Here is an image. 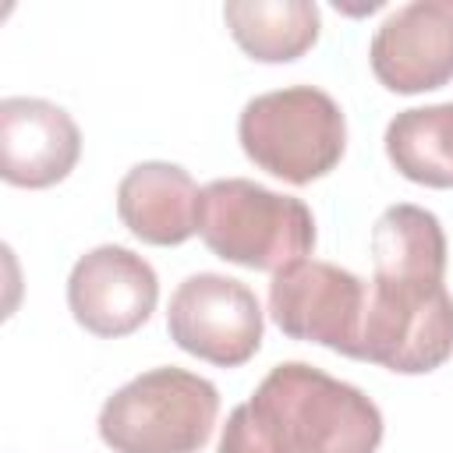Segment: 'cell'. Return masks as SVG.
<instances>
[{
  "label": "cell",
  "instance_id": "1",
  "mask_svg": "<svg viewBox=\"0 0 453 453\" xmlns=\"http://www.w3.org/2000/svg\"><path fill=\"white\" fill-rule=\"evenodd\" d=\"M382 411L368 393L304 361L269 368L223 425L219 453H375Z\"/></svg>",
  "mask_w": 453,
  "mask_h": 453
},
{
  "label": "cell",
  "instance_id": "2",
  "mask_svg": "<svg viewBox=\"0 0 453 453\" xmlns=\"http://www.w3.org/2000/svg\"><path fill=\"white\" fill-rule=\"evenodd\" d=\"M198 234L223 262L280 273L315 248V216L294 198L248 177H219L202 188Z\"/></svg>",
  "mask_w": 453,
  "mask_h": 453
},
{
  "label": "cell",
  "instance_id": "3",
  "mask_svg": "<svg viewBox=\"0 0 453 453\" xmlns=\"http://www.w3.org/2000/svg\"><path fill=\"white\" fill-rule=\"evenodd\" d=\"M219 414L209 379L184 368H149L106 396L99 439L113 453H198Z\"/></svg>",
  "mask_w": 453,
  "mask_h": 453
},
{
  "label": "cell",
  "instance_id": "4",
  "mask_svg": "<svg viewBox=\"0 0 453 453\" xmlns=\"http://www.w3.org/2000/svg\"><path fill=\"white\" fill-rule=\"evenodd\" d=\"M237 138L258 170L287 184H311L343 159L347 120L329 92L287 85L244 103Z\"/></svg>",
  "mask_w": 453,
  "mask_h": 453
},
{
  "label": "cell",
  "instance_id": "5",
  "mask_svg": "<svg viewBox=\"0 0 453 453\" xmlns=\"http://www.w3.org/2000/svg\"><path fill=\"white\" fill-rule=\"evenodd\" d=\"M453 354V297L446 280L372 276L357 361L400 375L435 372Z\"/></svg>",
  "mask_w": 453,
  "mask_h": 453
},
{
  "label": "cell",
  "instance_id": "6",
  "mask_svg": "<svg viewBox=\"0 0 453 453\" xmlns=\"http://www.w3.org/2000/svg\"><path fill=\"white\" fill-rule=\"evenodd\" d=\"M368 283L333 262L301 258L273 273L269 315L290 336L357 357Z\"/></svg>",
  "mask_w": 453,
  "mask_h": 453
},
{
  "label": "cell",
  "instance_id": "7",
  "mask_svg": "<svg viewBox=\"0 0 453 453\" xmlns=\"http://www.w3.org/2000/svg\"><path fill=\"white\" fill-rule=\"evenodd\" d=\"M170 340L209 365L237 368L262 347V308L251 287L223 273L188 276L166 311Z\"/></svg>",
  "mask_w": 453,
  "mask_h": 453
},
{
  "label": "cell",
  "instance_id": "8",
  "mask_svg": "<svg viewBox=\"0 0 453 453\" xmlns=\"http://www.w3.org/2000/svg\"><path fill=\"white\" fill-rule=\"evenodd\" d=\"M159 301L156 269L124 244L85 251L67 276V308L92 336H127L149 322Z\"/></svg>",
  "mask_w": 453,
  "mask_h": 453
},
{
  "label": "cell",
  "instance_id": "9",
  "mask_svg": "<svg viewBox=\"0 0 453 453\" xmlns=\"http://www.w3.org/2000/svg\"><path fill=\"white\" fill-rule=\"evenodd\" d=\"M368 60L375 78L400 96L453 81V0H414L382 18Z\"/></svg>",
  "mask_w": 453,
  "mask_h": 453
},
{
  "label": "cell",
  "instance_id": "10",
  "mask_svg": "<svg viewBox=\"0 0 453 453\" xmlns=\"http://www.w3.org/2000/svg\"><path fill=\"white\" fill-rule=\"evenodd\" d=\"M81 156V131L50 99L7 96L0 103V177L14 188H50Z\"/></svg>",
  "mask_w": 453,
  "mask_h": 453
},
{
  "label": "cell",
  "instance_id": "11",
  "mask_svg": "<svg viewBox=\"0 0 453 453\" xmlns=\"http://www.w3.org/2000/svg\"><path fill=\"white\" fill-rule=\"evenodd\" d=\"M198 198L202 191L184 166L149 159L120 177L117 216L138 241L173 248L198 234Z\"/></svg>",
  "mask_w": 453,
  "mask_h": 453
},
{
  "label": "cell",
  "instance_id": "12",
  "mask_svg": "<svg viewBox=\"0 0 453 453\" xmlns=\"http://www.w3.org/2000/svg\"><path fill=\"white\" fill-rule=\"evenodd\" d=\"M223 21L234 42L262 64L304 57L319 39V7L311 0H230Z\"/></svg>",
  "mask_w": 453,
  "mask_h": 453
},
{
  "label": "cell",
  "instance_id": "13",
  "mask_svg": "<svg viewBox=\"0 0 453 453\" xmlns=\"http://www.w3.org/2000/svg\"><path fill=\"white\" fill-rule=\"evenodd\" d=\"M372 276L446 280V234L435 212L400 202L372 226Z\"/></svg>",
  "mask_w": 453,
  "mask_h": 453
},
{
  "label": "cell",
  "instance_id": "14",
  "mask_svg": "<svg viewBox=\"0 0 453 453\" xmlns=\"http://www.w3.org/2000/svg\"><path fill=\"white\" fill-rule=\"evenodd\" d=\"M386 156L414 184L453 188V103L400 110L386 127Z\"/></svg>",
  "mask_w": 453,
  "mask_h": 453
}]
</instances>
